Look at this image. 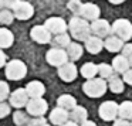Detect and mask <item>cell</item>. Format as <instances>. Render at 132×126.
Instances as JSON below:
<instances>
[{"instance_id":"1","label":"cell","mask_w":132,"mask_h":126,"mask_svg":"<svg viewBox=\"0 0 132 126\" xmlns=\"http://www.w3.org/2000/svg\"><path fill=\"white\" fill-rule=\"evenodd\" d=\"M68 29H70V33H71V37L78 41H85L91 35L89 23L81 17H72L70 20Z\"/></svg>"},{"instance_id":"2","label":"cell","mask_w":132,"mask_h":126,"mask_svg":"<svg viewBox=\"0 0 132 126\" xmlns=\"http://www.w3.org/2000/svg\"><path fill=\"white\" fill-rule=\"evenodd\" d=\"M108 84L102 78H92V79H87V82H84L82 91L89 98H100L106 92Z\"/></svg>"},{"instance_id":"3","label":"cell","mask_w":132,"mask_h":126,"mask_svg":"<svg viewBox=\"0 0 132 126\" xmlns=\"http://www.w3.org/2000/svg\"><path fill=\"white\" fill-rule=\"evenodd\" d=\"M111 33L122 41H129L132 38V24L126 19H118L111 24Z\"/></svg>"},{"instance_id":"4","label":"cell","mask_w":132,"mask_h":126,"mask_svg":"<svg viewBox=\"0 0 132 126\" xmlns=\"http://www.w3.org/2000/svg\"><path fill=\"white\" fill-rule=\"evenodd\" d=\"M26 74H27L26 64L19 60H13L6 65V77L9 79H13V81L21 79V78L26 77Z\"/></svg>"},{"instance_id":"5","label":"cell","mask_w":132,"mask_h":126,"mask_svg":"<svg viewBox=\"0 0 132 126\" xmlns=\"http://www.w3.org/2000/svg\"><path fill=\"white\" fill-rule=\"evenodd\" d=\"M33 14H34V9L27 2H20L19 0L13 4V16L19 20H29V19H31Z\"/></svg>"},{"instance_id":"6","label":"cell","mask_w":132,"mask_h":126,"mask_svg":"<svg viewBox=\"0 0 132 126\" xmlns=\"http://www.w3.org/2000/svg\"><path fill=\"white\" fill-rule=\"evenodd\" d=\"M98 113H100V118L102 120H106V122L115 120L118 116V103L114 101H106V102L101 103Z\"/></svg>"},{"instance_id":"7","label":"cell","mask_w":132,"mask_h":126,"mask_svg":"<svg viewBox=\"0 0 132 126\" xmlns=\"http://www.w3.org/2000/svg\"><path fill=\"white\" fill-rule=\"evenodd\" d=\"M46 60L53 67H61L65 62H68V55H67L65 50L63 48H51L47 52Z\"/></svg>"},{"instance_id":"8","label":"cell","mask_w":132,"mask_h":126,"mask_svg":"<svg viewBox=\"0 0 132 126\" xmlns=\"http://www.w3.org/2000/svg\"><path fill=\"white\" fill-rule=\"evenodd\" d=\"M100 14H101L100 7L94 3H84L81 6L80 12H78V16L81 19H84L87 21H91V23L95 21L97 19H100Z\"/></svg>"},{"instance_id":"9","label":"cell","mask_w":132,"mask_h":126,"mask_svg":"<svg viewBox=\"0 0 132 126\" xmlns=\"http://www.w3.org/2000/svg\"><path fill=\"white\" fill-rule=\"evenodd\" d=\"M27 112L33 116H43L47 112V102L43 99V98H34V99H30L27 102Z\"/></svg>"},{"instance_id":"10","label":"cell","mask_w":132,"mask_h":126,"mask_svg":"<svg viewBox=\"0 0 132 126\" xmlns=\"http://www.w3.org/2000/svg\"><path fill=\"white\" fill-rule=\"evenodd\" d=\"M89 27H91L92 34L100 37V38L101 37H108V35L111 34V24L106 20H104V19H97L95 21H92V23L89 24Z\"/></svg>"},{"instance_id":"11","label":"cell","mask_w":132,"mask_h":126,"mask_svg":"<svg viewBox=\"0 0 132 126\" xmlns=\"http://www.w3.org/2000/svg\"><path fill=\"white\" fill-rule=\"evenodd\" d=\"M44 27H46L47 30H48L51 34H63V33H65L67 30V23L64 21V19L61 17H50L46 20V24H44Z\"/></svg>"},{"instance_id":"12","label":"cell","mask_w":132,"mask_h":126,"mask_svg":"<svg viewBox=\"0 0 132 126\" xmlns=\"http://www.w3.org/2000/svg\"><path fill=\"white\" fill-rule=\"evenodd\" d=\"M58 75H60V78L63 81H65V82H71V81H74L75 78H77L78 69H77V67H75V64L65 62L64 65L58 67Z\"/></svg>"},{"instance_id":"13","label":"cell","mask_w":132,"mask_h":126,"mask_svg":"<svg viewBox=\"0 0 132 126\" xmlns=\"http://www.w3.org/2000/svg\"><path fill=\"white\" fill-rule=\"evenodd\" d=\"M30 35H31V38L38 44H47V43L51 41V33H50L44 26L33 27L31 31H30Z\"/></svg>"},{"instance_id":"14","label":"cell","mask_w":132,"mask_h":126,"mask_svg":"<svg viewBox=\"0 0 132 126\" xmlns=\"http://www.w3.org/2000/svg\"><path fill=\"white\" fill-rule=\"evenodd\" d=\"M29 102V95H27L26 89L19 88L10 95V105H13L14 108H21V106L27 105Z\"/></svg>"},{"instance_id":"15","label":"cell","mask_w":132,"mask_h":126,"mask_svg":"<svg viewBox=\"0 0 132 126\" xmlns=\"http://www.w3.org/2000/svg\"><path fill=\"white\" fill-rule=\"evenodd\" d=\"M68 118H70L68 111H65V109H63V108H58V106L55 109H53L51 113H50V120H51V123L53 125H57V126L64 125V123L68 120Z\"/></svg>"},{"instance_id":"16","label":"cell","mask_w":132,"mask_h":126,"mask_svg":"<svg viewBox=\"0 0 132 126\" xmlns=\"http://www.w3.org/2000/svg\"><path fill=\"white\" fill-rule=\"evenodd\" d=\"M26 92L31 99H34V98H41L44 95V92H46V86H44L40 81H31V82L27 84Z\"/></svg>"},{"instance_id":"17","label":"cell","mask_w":132,"mask_h":126,"mask_svg":"<svg viewBox=\"0 0 132 126\" xmlns=\"http://www.w3.org/2000/svg\"><path fill=\"white\" fill-rule=\"evenodd\" d=\"M122 47H123V41L114 34H109L104 40V48H106L109 52H119L122 50Z\"/></svg>"},{"instance_id":"18","label":"cell","mask_w":132,"mask_h":126,"mask_svg":"<svg viewBox=\"0 0 132 126\" xmlns=\"http://www.w3.org/2000/svg\"><path fill=\"white\" fill-rule=\"evenodd\" d=\"M85 48L89 54H100L104 48V41L97 35H89L85 40Z\"/></svg>"},{"instance_id":"19","label":"cell","mask_w":132,"mask_h":126,"mask_svg":"<svg viewBox=\"0 0 132 126\" xmlns=\"http://www.w3.org/2000/svg\"><path fill=\"white\" fill-rule=\"evenodd\" d=\"M112 68H114V72H118V74H123L129 69V62L122 54L117 55V57L112 60Z\"/></svg>"},{"instance_id":"20","label":"cell","mask_w":132,"mask_h":126,"mask_svg":"<svg viewBox=\"0 0 132 126\" xmlns=\"http://www.w3.org/2000/svg\"><path fill=\"white\" fill-rule=\"evenodd\" d=\"M87 118H88V112H87L85 108H82V106H75L74 109H71L70 119L72 122H75L77 125L78 123H84L87 120Z\"/></svg>"},{"instance_id":"21","label":"cell","mask_w":132,"mask_h":126,"mask_svg":"<svg viewBox=\"0 0 132 126\" xmlns=\"http://www.w3.org/2000/svg\"><path fill=\"white\" fill-rule=\"evenodd\" d=\"M65 48H67L65 52L68 55V60H71V61H77L78 58H81V55L84 52V48L77 43H70Z\"/></svg>"},{"instance_id":"22","label":"cell","mask_w":132,"mask_h":126,"mask_svg":"<svg viewBox=\"0 0 132 126\" xmlns=\"http://www.w3.org/2000/svg\"><path fill=\"white\" fill-rule=\"evenodd\" d=\"M118 116H119V119L132 120V102L131 101H125L121 105H118Z\"/></svg>"},{"instance_id":"23","label":"cell","mask_w":132,"mask_h":126,"mask_svg":"<svg viewBox=\"0 0 132 126\" xmlns=\"http://www.w3.org/2000/svg\"><path fill=\"white\" fill-rule=\"evenodd\" d=\"M57 105L58 108H63L65 111H71V109H74L77 106V101L71 95H61L57 99Z\"/></svg>"},{"instance_id":"24","label":"cell","mask_w":132,"mask_h":126,"mask_svg":"<svg viewBox=\"0 0 132 126\" xmlns=\"http://www.w3.org/2000/svg\"><path fill=\"white\" fill-rule=\"evenodd\" d=\"M13 33L7 29H0V48H7L13 44Z\"/></svg>"},{"instance_id":"25","label":"cell","mask_w":132,"mask_h":126,"mask_svg":"<svg viewBox=\"0 0 132 126\" xmlns=\"http://www.w3.org/2000/svg\"><path fill=\"white\" fill-rule=\"evenodd\" d=\"M97 74H98V65H95V64L87 62V64H84V65L81 67V75H82L84 78H87V79L95 78Z\"/></svg>"},{"instance_id":"26","label":"cell","mask_w":132,"mask_h":126,"mask_svg":"<svg viewBox=\"0 0 132 126\" xmlns=\"http://www.w3.org/2000/svg\"><path fill=\"white\" fill-rule=\"evenodd\" d=\"M108 82H109L108 85H109V91L111 92H114V94H121V92L123 91V81L119 77L112 75Z\"/></svg>"},{"instance_id":"27","label":"cell","mask_w":132,"mask_h":126,"mask_svg":"<svg viewBox=\"0 0 132 126\" xmlns=\"http://www.w3.org/2000/svg\"><path fill=\"white\" fill-rule=\"evenodd\" d=\"M98 74H100V78H102V79H105V78H111L112 75H114V68H112V65H109V64H100L98 65Z\"/></svg>"},{"instance_id":"28","label":"cell","mask_w":132,"mask_h":126,"mask_svg":"<svg viewBox=\"0 0 132 126\" xmlns=\"http://www.w3.org/2000/svg\"><path fill=\"white\" fill-rule=\"evenodd\" d=\"M70 35L65 34V33H63V34H57V37L54 38V44L58 47H67L71 41H70Z\"/></svg>"},{"instance_id":"29","label":"cell","mask_w":132,"mask_h":126,"mask_svg":"<svg viewBox=\"0 0 132 126\" xmlns=\"http://www.w3.org/2000/svg\"><path fill=\"white\" fill-rule=\"evenodd\" d=\"M13 13L12 12H9V10H2L0 12V23L2 24H12L13 23Z\"/></svg>"},{"instance_id":"30","label":"cell","mask_w":132,"mask_h":126,"mask_svg":"<svg viewBox=\"0 0 132 126\" xmlns=\"http://www.w3.org/2000/svg\"><path fill=\"white\" fill-rule=\"evenodd\" d=\"M7 96H9V85L7 82L0 81V102H3Z\"/></svg>"},{"instance_id":"31","label":"cell","mask_w":132,"mask_h":126,"mask_svg":"<svg viewBox=\"0 0 132 126\" xmlns=\"http://www.w3.org/2000/svg\"><path fill=\"white\" fill-rule=\"evenodd\" d=\"M14 122L17 123V125H24V123L29 122V118H27V115H24L23 112H16L14 113Z\"/></svg>"},{"instance_id":"32","label":"cell","mask_w":132,"mask_h":126,"mask_svg":"<svg viewBox=\"0 0 132 126\" xmlns=\"http://www.w3.org/2000/svg\"><path fill=\"white\" fill-rule=\"evenodd\" d=\"M81 6H82V4H81L80 0H70V2H68V9L71 10L72 13H75V14H78Z\"/></svg>"},{"instance_id":"33","label":"cell","mask_w":132,"mask_h":126,"mask_svg":"<svg viewBox=\"0 0 132 126\" xmlns=\"http://www.w3.org/2000/svg\"><path fill=\"white\" fill-rule=\"evenodd\" d=\"M9 113H10V106L7 105V103L0 102V119H2V118H6Z\"/></svg>"},{"instance_id":"34","label":"cell","mask_w":132,"mask_h":126,"mask_svg":"<svg viewBox=\"0 0 132 126\" xmlns=\"http://www.w3.org/2000/svg\"><path fill=\"white\" fill-rule=\"evenodd\" d=\"M122 55L128 60L129 57H132V44H123V47H122Z\"/></svg>"},{"instance_id":"35","label":"cell","mask_w":132,"mask_h":126,"mask_svg":"<svg viewBox=\"0 0 132 126\" xmlns=\"http://www.w3.org/2000/svg\"><path fill=\"white\" fill-rule=\"evenodd\" d=\"M46 125V119L43 116H37L36 119L30 120V125L29 126H44Z\"/></svg>"},{"instance_id":"36","label":"cell","mask_w":132,"mask_h":126,"mask_svg":"<svg viewBox=\"0 0 132 126\" xmlns=\"http://www.w3.org/2000/svg\"><path fill=\"white\" fill-rule=\"evenodd\" d=\"M123 82H126L128 85L132 86V68H129L126 72H123V78H122Z\"/></svg>"},{"instance_id":"37","label":"cell","mask_w":132,"mask_h":126,"mask_svg":"<svg viewBox=\"0 0 132 126\" xmlns=\"http://www.w3.org/2000/svg\"><path fill=\"white\" fill-rule=\"evenodd\" d=\"M114 126H131V123L125 119H117L114 123Z\"/></svg>"},{"instance_id":"38","label":"cell","mask_w":132,"mask_h":126,"mask_svg":"<svg viewBox=\"0 0 132 126\" xmlns=\"http://www.w3.org/2000/svg\"><path fill=\"white\" fill-rule=\"evenodd\" d=\"M4 64H6V54H4L2 50H0V68H2Z\"/></svg>"},{"instance_id":"39","label":"cell","mask_w":132,"mask_h":126,"mask_svg":"<svg viewBox=\"0 0 132 126\" xmlns=\"http://www.w3.org/2000/svg\"><path fill=\"white\" fill-rule=\"evenodd\" d=\"M81 126H97L92 120H85L84 123H81Z\"/></svg>"},{"instance_id":"40","label":"cell","mask_w":132,"mask_h":126,"mask_svg":"<svg viewBox=\"0 0 132 126\" xmlns=\"http://www.w3.org/2000/svg\"><path fill=\"white\" fill-rule=\"evenodd\" d=\"M61 126H78V125L75 122H72V120H67V122L64 123V125H61Z\"/></svg>"},{"instance_id":"41","label":"cell","mask_w":132,"mask_h":126,"mask_svg":"<svg viewBox=\"0 0 132 126\" xmlns=\"http://www.w3.org/2000/svg\"><path fill=\"white\" fill-rule=\"evenodd\" d=\"M109 3H112V4H121V3H123L125 0H108Z\"/></svg>"},{"instance_id":"42","label":"cell","mask_w":132,"mask_h":126,"mask_svg":"<svg viewBox=\"0 0 132 126\" xmlns=\"http://www.w3.org/2000/svg\"><path fill=\"white\" fill-rule=\"evenodd\" d=\"M4 2H6V3H9L10 6H13V4H14L16 2H19V0H4Z\"/></svg>"},{"instance_id":"43","label":"cell","mask_w":132,"mask_h":126,"mask_svg":"<svg viewBox=\"0 0 132 126\" xmlns=\"http://www.w3.org/2000/svg\"><path fill=\"white\" fill-rule=\"evenodd\" d=\"M128 62H129V68H132V57L128 58Z\"/></svg>"},{"instance_id":"44","label":"cell","mask_w":132,"mask_h":126,"mask_svg":"<svg viewBox=\"0 0 132 126\" xmlns=\"http://www.w3.org/2000/svg\"><path fill=\"white\" fill-rule=\"evenodd\" d=\"M44 126H48V125H47V123H46V125H44Z\"/></svg>"},{"instance_id":"45","label":"cell","mask_w":132,"mask_h":126,"mask_svg":"<svg viewBox=\"0 0 132 126\" xmlns=\"http://www.w3.org/2000/svg\"><path fill=\"white\" fill-rule=\"evenodd\" d=\"M131 126H132V122H131Z\"/></svg>"}]
</instances>
